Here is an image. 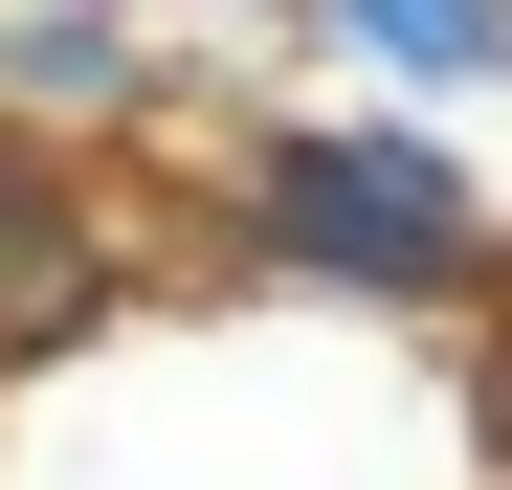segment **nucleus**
I'll return each instance as SVG.
<instances>
[{
    "label": "nucleus",
    "mask_w": 512,
    "mask_h": 490,
    "mask_svg": "<svg viewBox=\"0 0 512 490\" xmlns=\"http://www.w3.org/2000/svg\"><path fill=\"white\" fill-rule=\"evenodd\" d=\"M245 245L312 290H379V312H468L490 290V179L423 112H312V134H245Z\"/></svg>",
    "instance_id": "1"
},
{
    "label": "nucleus",
    "mask_w": 512,
    "mask_h": 490,
    "mask_svg": "<svg viewBox=\"0 0 512 490\" xmlns=\"http://www.w3.org/2000/svg\"><path fill=\"white\" fill-rule=\"evenodd\" d=\"M334 23H357L401 90H490V67H512V0H334Z\"/></svg>",
    "instance_id": "3"
},
{
    "label": "nucleus",
    "mask_w": 512,
    "mask_h": 490,
    "mask_svg": "<svg viewBox=\"0 0 512 490\" xmlns=\"http://www.w3.org/2000/svg\"><path fill=\"white\" fill-rule=\"evenodd\" d=\"M0 90H45V112H134L156 45H134V0H23V23H0Z\"/></svg>",
    "instance_id": "2"
},
{
    "label": "nucleus",
    "mask_w": 512,
    "mask_h": 490,
    "mask_svg": "<svg viewBox=\"0 0 512 490\" xmlns=\"http://www.w3.org/2000/svg\"><path fill=\"white\" fill-rule=\"evenodd\" d=\"M268 23H334V0H268Z\"/></svg>",
    "instance_id": "4"
}]
</instances>
